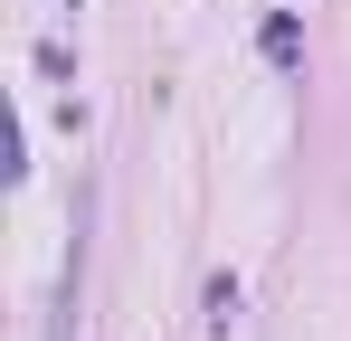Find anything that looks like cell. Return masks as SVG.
I'll list each match as a JSON object with an SVG mask.
<instances>
[{
    "mask_svg": "<svg viewBox=\"0 0 351 341\" xmlns=\"http://www.w3.org/2000/svg\"><path fill=\"white\" fill-rule=\"evenodd\" d=\"M256 48H266V66H304V29H294L285 10H276V19L256 29Z\"/></svg>",
    "mask_w": 351,
    "mask_h": 341,
    "instance_id": "obj_1",
    "label": "cell"
}]
</instances>
